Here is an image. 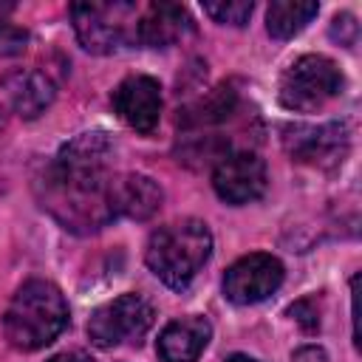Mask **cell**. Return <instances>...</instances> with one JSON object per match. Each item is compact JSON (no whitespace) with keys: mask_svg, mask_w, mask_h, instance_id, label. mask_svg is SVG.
<instances>
[{"mask_svg":"<svg viewBox=\"0 0 362 362\" xmlns=\"http://www.w3.org/2000/svg\"><path fill=\"white\" fill-rule=\"evenodd\" d=\"M110 139L105 133H82L62 144L45 173V206L65 223V229L96 232L110 223Z\"/></svg>","mask_w":362,"mask_h":362,"instance_id":"obj_1","label":"cell"},{"mask_svg":"<svg viewBox=\"0 0 362 362\" xmlns=\"http://www.w3.org/2000/svg\"><path fill=\"white\" fill-rule=\"evenodd\" d=\"M68 325V303L48 280H28L11 297L3 314V334L17 351H40L51 345Z\"/></svg>","mask_w":362,"mask_h":362,"instance_id":"obj_2","label":"cell"},{"mask_svg":"<svg viewBox=\"0 0 362 362\" xmlns=\"http://www.w3.org/2000/svg\"><path fill=\"white\" fill-rule=\"evenodd\" d=\"M212 255V235L204 221L184 218L158 226L144 249L150 272L170 288H187Z\"/></svg>","mask_w":362,"mask_h":362,"instance_id":"obj_3","label":"cell"},{"mask_svg":"<svg viewBox=\"0 0 362 362\" xmlns=\"http://www.w3.org/2000/svg\"><path fill=\"white\" fill-rule=\"evenodd\" d=\"M342 71L322 54H305L294 59L280 79V102L288 110L311 113L342 93Z\"/></svg>","mask_w":362,"mask_h":362,"instance_id":"obj_4","label":"cell"},{"mask_svg":"<svg viewBox=\"0 0 362 362\" xmlns=\"http://www.w3.org/2000/svg\"><path fill=\"white\" fill-rule=\"evenodd\" d=\"M153 305L141 294H122L99 305L88 320V337L96 348H116L124 342H141L153 325Z\"/></svg>","mask_w":362,"mask_h":362,"instance_id":"obj_5","label":"cell"},{"mask_svg":"<svg viewBox=\"0 0 362 362\" xmlns=\"http://www.w3.org/2000/svg\"><path fill=\"white\" fill-rule=\"evenodd\" d=\"M133 14L130 3H74L71 20L76 40L90 54H113L127 40H136V28H127Z\"/></svg>","mask_w":362,"mask_h":362,"instance_id":"obj_6","label":"cell"},{"mask_svg":"<svg viewBox=\"0 0 362 362\" xmlns=\"http://www.w3.org/2000/svg\"><path fill=\"white\" fill-rule=\"evenodd\" d=\"M283 283V263L272 255L255 252L235 260L223 274V297L235 305H252L274 294Z\"/></svg>","mask_w":362,"mask_h":362,"instance_id":"obj_7","label":"cell"},{"mask_svg":"<svg viewBox=\"0 0 362 362\" xmlns=\"http://www.w3.org/2000/svg\"><path fill=\"white\" fill-rule=\"evenodd\" d=\"M283 144L294 161L314 167H334L348 153V127L342 122L328 124H288Z\"/></svg>","mask_w":362,"mask_h":362,"instance_id":"obj_8","label":"cell"},{"mask_svg":"<svg viewBox=\"0 0 362 362\" xmlns=\"http://www.w3.org/2000/svg\"><path fill=\"white\" fill-rule=\"evenodd\" d=\"M266 181L269 178H266L263 158L249 150L226 153L212 170V187H215L218 198L226 204H235V206L257 201L266 192Z\"/></svg>","mask_w":362,"mask_h":362,"instance_id":"obj_9","label":"cell"},{"mask_svg":"<svg viewBox=\"0 0 362 362\" xmlns=\"http://www.w3.org/2000/svg\"><path fill=\"white\" fill-rule=\"evenodd\" d=\"M113 110L136 133H153L161 119V85L144 74L127 76L113 90Z\"/></svg>","mask_w":362,"mask_h":362,"instance_id":"obj_10","label":"cell"},{"mask_svg":"<svg viewBox=\"0 0 362 362\" xmlns=\"http://www.w3.org/2000/svg\"><path fill=\"white\" fill-rule=\"evenodd\" d=\"M161 201H164V192L150 175L127 173L110 181L113 215H124L130 221H147L161 209Z\"/></svg>","mask_w":362,"mask_h":362,"instance_id":"obj_11","label":"cell"},{"mask_svg":"<svg viewBox=\"0 0 362 362\" xmlns=\"http://www.w3.org/2000/svg\"><path fill=\"white\" fill-rule=\"evenodd\" d=\"M192 31V20L178 3H150L136 23V40L147 48H167Z\"/></svg>","mask_w":362,"mask_h":362,"instance_id":"obj_12","label":"cell"},{"mask_svg":"<svg viewBox=\"0 0 362 362\" xmlns=\"http://www.w3.org/2000/svg\"><path fill=\"white\" fill-rule=\"evenodd\" d=\"M212 337V325L206 317H181L173 320L158 337L161 362H195Z\"/></svg>","mask_w":362,"mask_h":362,"instance_id":"obj_13","label":"cell"},{"mask_svg":"<svg viewBox=\"0 0 362 362\" xmlns=\"http://www.w3.org/2000/svg\"><path fill=\"white\" fill-rule=\"evenodd\" d=\"M54 82L40 71H20L8 79V96L23 119H37L54 102Z\"/></svg>","mask_w":362,"mask_h":362,"instance_id":"obj_14","label":"cell"},{"mask_svg":"<svg viewBox=\"0 0 362 362\" xmlns=\"http://www.w3.org/2000/svg\"><path fill=\"white\" fill-rule=\"evenodd\" d=\"M320 6L314 0H274L266 11V28L274 40H291L314 17Z\"/></svg>","mask_w":362,"mask_h":362,"instance_id":"obj_15","label":"cell"},{"mask_svg":"<svg viewBox=\"0 0 362 362\" xmlns=\"http://www.w3.org/2000/svg\"><path fill=\"white\" fill-rule=\"evenodd\" d=\"M252 3L249 0H218V3H204V14H209L221 25H246L252 17Z\"/></svg>","mask_w":362,"mask_h":362,"instance_id":"obj_16","label":"cell"},{"mask_svg":"<svg viewBox=\"0 0 362 362\" xmlns=\"http://www.w3.org/2000/svg\"><path fill=\"white\" fill-rule=\"evenodd\" d=\"M28 45V34L11 23H0V57H14V54H23Z\"/></svg>","mask_w":362,"mask_h":362,"instance_id":"obj_17","label":"cell"},{"mask_svg":"<svg viewBox=\"0 0 362 362\" xmlns=\"http://www.w3.org/2000/svg\"><path fill=\"white\" fill-rule=\"evenodd\" d=\"M356 34H359V25L351 14H337L334 23H331V40H337L339 45L351 48L356 42Z\"/></svg>","mask_w":362,"mask_h":362,"instance_id":"obj_18","label":"cell"},{"mask_svg":"<svg viewBox=\"0 0 362 362\" xmlns=\"http://www.w3.org/2000/svg\"><path fill=\"white\" fill-rule=\"evenodd\" d=\"M288 317L297 320L305 331H317V328H320V314L314 311V303H311V300H300V303H294V305L288 308Z\"/></svg>","mask_w":362,"mask_h":362,"instance_id":"obj_19","label":"cell"},{"mask_svg":"<svg viewBox=\"0 0 362 362\" xmlns=\"http://www.w3.org/2000/svg\"><path fill=\"white\" fill-rule=\"evenodd\" d=\"M291 362H328V356H325V351L320 345H303V348L294 351Z\"/></svg>","mask_w":362,"mask_h":362,"instance_id":"obj_20","label":"cell"},{"mask_svg":"<svg viewBox=\"0 0 362 362\" xmlns=\"http://www.w3.org/2000/svg\"><path fill=\"white\" fill-rule=\"evenodd\" d=\"M48 362H82V359L74 356V354H57V356H51Z\"/></svg>","mask_w":362,"mask_h":362,"instance_id":"obj_21","label":"cell"},{"mask_svg":"<svg viewBox=\"0 0 362 362\" xmlns=\"http://www.w3.org/2000/svg\"><path fill=\"white\" fill-rule=\"evenodd\" d=\"M226 362H257V359H252V356H243V354H232Z\"/></svg>","mask_w":362,"mask_h":362,"instance_id":"obj_22","label":"cell"},{"mask_svg":"<svg viewBox=\"0 0 362 362\" xmlns=\"http://www.w3.org/2000/svg\"><path fill=\"white\" fill-rule=\"evenodd\" d=\"M11 11V6H0V23H3V14H8Z\"/></svg>","mask_w":362,"mask_h":362,"instance_id":"obj_23","label":"cell"}]
</instances>
